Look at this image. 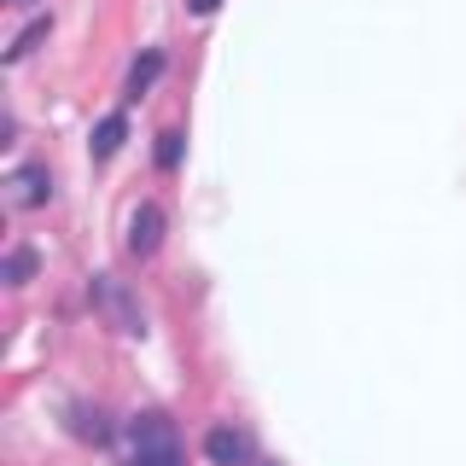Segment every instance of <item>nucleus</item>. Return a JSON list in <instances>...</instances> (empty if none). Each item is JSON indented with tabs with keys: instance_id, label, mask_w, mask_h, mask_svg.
Listing matches in <instances>:
<instances>
[{
	"instance_id": "nucleus-3",
	"label": "nucleus",
	"mask_w": 466,
	"mask_h": 466,
	"mask_svg": "<svg viewBox=\"0 0 466 466\" xmlns=\"http://www.w3.org/2000/svg\"><path fill=\"white\" fill-rule=\"evenodd\" d=\"M157 245H164V204H135V216H128V251L135 257H152Z\"/></svg>"
},
{
	"instance_id": "nucleus-1",
	"label": "nucleus",
	"mask_w": 466,
	"mask_h": 466,
	"mask_svg": "<svg viewBox=\"0 0 466 466\" xmlns=\"http://www.w3.org/2000/svg\"><path fill=\"white\" fill-rule=\"evenodd\" d=\"M123 455H128V466H187L181 431H175L169 414H135V420H128Z\"/></svg>"
},
{
	"instance_id": "nucleus-12",
	"label": "nucleus",
	"mask_w": 466,
	"mask_h": 466,
	"mask_svg": "<svg viewBox=\"0 0 466 466\" xmlns=\"http://www.w3.org/2000/svg\"><path fill=\"white\" fill-rule=\"evenodd\" d=\"M187 6H193L198 18H204V12H216V6H222V0H187Z\"/></svg>"
},
{
	"instance_id": "nucleus-11",
	"label": "nucleus",
	"mask_w": 466,
	"mask_h": 466,
	"mask_svg": "<svg viewBox=\"0 0 466 466\" xmlns=\"http://www.w3.org/2000/svg\"><path fill=\"white\" fill-rule=\"evenodd\" d=\"M41 35H47V18H35V24H29V29H24V35H18V41H12V47H6V65H18V58H24L29 47H35V41H41Z\"/></svg>"
},
{
	"instance_id": "nucleus-2",
	"label": "nucleus",
	"mask_w": 466,
	"mask_h": 466,
	"mask_svg": "<svg viewBox=\"0 0 466 466\" xmlns=\"http://www.w3.org/2000/svg\"><path fill=\"white\" fill-rule=\"evenodd\" d=\"M94 303H99V315L111 320L123 339H140L146 332V320H140V303H135V291H128L116 274H94Z\"/></svg>"
},
{
	"instance_id": "nucleus-10",
	"label": "nucleus",
	"mask_w": 466,
	"mask_h": 466,
	"mask_svg": "<svg viewBox=\"0 0 466 466\" xmlns=\"http://www.w3.org/2000/svg\"><path fill=\"white\" fill-rule=\"evenodd\" d=\"M181 164V128H164L157 135V169H175Z\"/></svg>"
},
{
	"instance_id": "nucleus-9",
	"label": "nucleus",
	"mask_w": 466,
	"mask_h": 466,
	"mask_svg": "<svg viewBox=\"0 0 466 466\" xmlns=\"http://www.w3.org/2000/svg\"><path fill=\"white\" fill-rule=\"evenodd\" d=\"M35 268H41V257L29 251V245H12V251H6V286H24Z\"/></svg>"
},
{
	"instance_id": "nucleus-6",
	"label": "nucleus",
	"mask_w": 466,
	"mask_h": 466,
	"mask_svg": "<svg viewBox=\"0 0 466 466\" xmlns=\"http://www.w3.org/2000/svg\"><path fill=\"white\" fill-rule=\"evenodd\" d=\"M157 76H164V53H157V47H146V53H140V65L128 70V94L140 99V94H146V87H152Z\"/></svg>"
},
{
	"instance_id": "nucleus-5",
	"label": "nucleus",
	"mask_w": 466,
	"mask_h": 466,
	"mask_svg": "<svg viewBox=\"0 0 466 466\" xmlns=\"http://www.w3.org/2000/svg\"><path fill=\"white\" fill-rule=\"evenodd\" d=\"M12 187H18V193H12L18 204H47L53 198V175L41 169V164H24L18 175H12Z\"/></svg>"
},
{
	"instance_id": "nucleus-13",
	"label": "nucleus",
	"mask_w": 466,
	"mask_h": 466,
	"mask_svg": "<svg viewBox=\"0 0 466 466\" xmlns=\"http://www.w3.org/2000/svg\"><path fill=\"white\" fill-rule=\"evenodd\" d=\"M257 466H280V461H257Z\"/></svg>"
},
{
	"instance_id": "nucleus-4",
	"label": "nucleus",
	"mask_w": 466,
	"mask_h": 466,
	"mask_svg": "<svg viewBox=\"0 0 466 466\" xmlns=\"http://www.w3.org/2000/svg\"><path fill=\"white\" fill-rule=\"evenodd\" d=\"M204 455H210V466H257L251 461V437H245L239 426H210Z\"/></svg>"
},
{
	"instance_id": "nucleus-7",
	"label": "nucleus",
	"mask_w": 466,
	"mask_h": 466,
	"mask_svg": "<svg viewBox=\"0 0 466 466\" xmlns=\"http://www.w3.org/2000/svg\"><path fill=\"white\" fill-rule=\"evenodd\" d=\"M123 135H128V123L123 116H99V128H94V157H116V146H123Z\"/></svg>"
},
{
	"instance_id": "nucleus-8",
	"label": "nucleus",
	"mask_w": 466,
	"mask_h": 466,
	"mask_svg": "<svg viewBox=\"0 0 466 466\" xmlns=\"http://www.w3.org/2000/svg\"><path fill=\"white\" fill-rule=\"evenodd\" d=\"M70 431H76V437H87V443H106V437H111V426H106V420H99V408H70Z\"/></svg>"
}]
</instances>
